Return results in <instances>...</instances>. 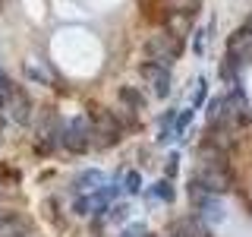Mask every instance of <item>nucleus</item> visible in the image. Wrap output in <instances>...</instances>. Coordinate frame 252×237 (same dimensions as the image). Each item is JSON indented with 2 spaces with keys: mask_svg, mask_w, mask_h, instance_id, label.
I'll use <instances>...</instances> for the list:
<instances>
[{
  "mask_svg": "<svg viewBox=\"0 0 252 237\" xmlns=\"http://www.w3.org/2000/svg\"><path fill=\"white\" fill-rule=\"evenodd\" d=\"M57 142L73 155H85L92 149V120L89 117H76L73 123H66L57 133Z\"/></svg>",
  "mask_w": 252,
  "mask_h": 237,
  "instance_id": "f257e3e1",
  "label": "nucleus"
},
{
  "mask_svg": "<svg viewBox=\"0 0 252 237\" xmlns=\"http://www.w3.org/2000/svg\"><path fill=\"white\" fill-rule=\"evenodd\" d=\"M117 98L129 111H145V95H142L136 85H120V89H117Z\"/></svg>",
  "mask_w": 252,
  "mask_h": 237,
  "instance_id": "0eeeda50",
  "label": "nucleus"
},
{
  "mask_svg": "<svg viewBox=\"0 0 252 237\" xmlns=\"http://www.w3.org/2000/svg\"><path fill=\"white\" fill-rule=\"evenodd\" d=\"M139 234H145V225H139V221H132L129 228H123L117 237H139Z\"/></svg>",
  "mask_w": 252,
  "mask_h": 237,
  "instance_id": "ddd939ff",
  "label": "nucleus"
},
{
  "mask_svg": "<svg viewBox=\"0 0 252 237\" xmlns=\"http://www.w3.org/2000/svg\"><path fill=\"white\" fill-rule=\"evenodd\" d=\"M192 111H195V108H183V111L177 114V123H173V133H177V136H183V133H186L189 120H192Z\"/></svg>",
  "mask_w": 252,
  "mask_h": 237,
  "instance_id": "9d476101",
  "label": "nucleus"
},
{
  "mask_svg": "<svg viewBox=\"0 0 252 237\" xmlns=\"http://www.w3.org/2000/svg\"><path fill=\"white\" fill-rule=\"evenodd\" d=\"M120 184H123V193H129V196L142 193V177H139V171H129V174L120 180Z\"/></svg>",
  "mask_w": 252,
  "mask_h": 237,
  "instance_id": "1a4fd4ad",
  "label": "nucleus"
},
{
  "mask_svg": "<svg viewBox=\"0 0 252 237\" xmlns=\"http://www.w3.org/2000/svg\"><path fill=\"white\" fill-rule=\"evenodd\" d=\"M129 202H110V209H107V221L110 225H126L129 221Z\"/></svg>",
  "mask_w": 252,
  "mask_h": 237,
  "instance_id": "6e6552de",
  "label": "nucleus"
},
{
  "mask_svg": "<svg viewBox=\"0 0 252 237\" xmlns=\"http://www.w3.org/2000/svg\"><path fill=\"white\" fill-rule=\"evenodd\" d=\"M148 196L158 199V202H173V199H177V187H173V180L161 177V180H155V184L148 187Z\"/></svg>",
  "mask_w": 252,
  "mask_h": 237,
  "instance_id": "423d86ee",
  "label": "nucleus"
},
{
  "mask_svg": "<svg viewBox=\"0 0 252 237\" xmlns=\"http://www.w3.org/2000/svg\"><path fill=\"white\" fill-rule=\"evenodd\" d=\"M142 237H158V234H142Z\"/></svg>",
  "mask_w": 252,
  "mask_h": 237,
  "instance_id": "4468645a",
  "label": "nucleus"
},
{
  "mask_svg": "<svg viewBox=\"0 0 252 237\" xmlns=\"http://www.w3.org/2000/svg\"><path fill=\"white\" fill-rule=\"evenodd\" d=\"M107 180H104V174H101L98 168H85L79 177L73 180V193L79 196V193H94L98 187H104Z\"/></svg>",
  "mask_w": 252,
  "mask_h": 237,
  "instance_id": "20e7f679",
  "label": "nucleus"
},
{
  "mask_svg": "<svg viewBox=\"0 0 252 237\" xmlns=\"http://www.w3.org/2000/svg\"><path fill=\"white\" fill-rule=\"evenodd\" d=\"M205 95H208V82H205V79H199V89H195V98H192V108H195V111L205 105Z\"/></svg>",
  "mask_w": 252,
  "mask_h": 237,
  "instance_id": "f8f14e48",
  "label": "nucleus"
},
{
  "mask_svg": "<svg viewBox=\"0 0 252 237\" xmlns=\"http://www.w3.org/2000/svg\"><path fill=\"white\" fill-rule=\"evenodd\" d=\"M177 171H180V155L170 152V155H167V164H164V177L173 180V177H177Z\"/></svg>",
  "mask_w": 252,
  "mask_h": 237,
  "instance_id": "9b49d317",
  "label": "nucleus"
},
{
  "mask_svg": "<svg viewBox=\"0 0 252 237\" xmlns=\"http://www.w3.org/2000/svg\"><path fill=\"white\" fill-rule=\"evenodd\" d=\"M205 117H208V126H224V120L230 117V105H227V95H215L205 105Z\"/></svg>",
  "mask_w": 252,
  "mask_h": 237,
  "instance_id": "39448f33",
  "label": "nucleus"
},
{
  "mask_svg": "<svg viewBox=\"0 0 252 237\" xmlns=\"http://www.w3.org/2000/svg\"><path fill=\"white\" fill-rule=\"evenodd\" d=\"M192 209H195V215H199L205 225H224V221H227V205H224L220 196L202 193V196L192 199Z\"/></svg>",
  "mask_w": 252,
  "mask_h": 237,
  "instance_id": "7ed1b4c3",
  "label": "nucleus"
},
{
  "mask_svg": "<svg viewBox=\"0 0 252 237\" xmlns=\"http://www.w3.org/2000/svg\"><path fill=\"white\" fill-rule=\"evenodd\" d=\"M139 73H142V79H148V82H152L155 98H167V95H170V67H167V63L142 60L139 63Z\"/></svg>",
  "mask_w": 252,
  "mask_h": 237,
  "instance_id": "f03ea898",
  "label": "nucleus"
}]
</instances>
